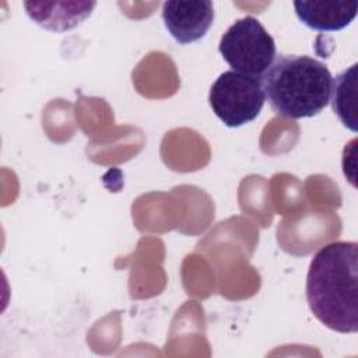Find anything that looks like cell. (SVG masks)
Instances as JSON below:
<instances>
[{
	"mask_svg": "<svg viewBox=\"0 0 358 358\" xmlns=\"http://www.w3.org/2000/svg\"><path fill=\"white\" fill-rule=\"evenodd\" d=\"M264 101L262 78L234 70L220 74L208 94L213 112L228 127H241L255 120Z\"/></svg>",
	"mask_w": 358,
	"mask_h": 358,
	"instance_id": "obj_4",
	"label": "cell"
},
{
	"mask_svg": "<svg viewBox=\"0 0 358 358\" xmlns=\"http://www.w3.org/2000/svg\"><path fill=\"white\" fill-rule=\"evenodd\" d=\"M262 81L273 110L284 117H312L330 102L331 73L310 56H275Z\"/></svg>",
	"mask_w": 358,
	"mask_h": 358,
	"instance_id": "obj_2",
	"label": "cell"
},
{
	"mask_svg": "<svg viewBox=\"0 0 358 358\" xmlns=\"http://www.w3.org/2000/svg\"><path fill=\"white\" fill-rule=\"evenodd\" d=\"M218 50L234 71L260 77L275 59V43L255 17L236 20L221 36Z\"/></svg>",
	"mask_w": 358,
	"mask_h": 358,
	"instance_id": "obj_3",
	"label": "cell"
},
{
	"mask_svg": "<svg viewBox=\"0 0 358 358\" xmlns=\"http://www.w3.org/2000/svg\"><path fill=\"white\" fill-rule=\"evenodd\" d=\"M357 67L354 63L350 69L340 73L333 81V110L341 123L352 131H357Z\"/></svg>",
	"mask_w": 358,
	"mask_h": 358,
	"instance_id": "obj_8",
	"label": "cell"
},
{
	"mask_svg": "<svg viewBox=\"0 0 358 358\" xmlns=\"http://www.w3.org/2000/svg\"><path fill=\"white\" fill-rule=\"evenodd\" d=\"M295 14L301 22L316 31H340L357 17L358 1L298 0L294 1Z\"/></svg>",
	"mask_w": 358,
	"mask_h": 358,
	"instance_id": "obj_7",
	"label": "cell"
},
{
	"mask_svg": "<svg viewBox=\"0 0 358 358\" xmlns=\"http://www.w3.org/2000/svg\"><path fill=\"white\" fill-rule=\"evenodd\" d=\"M95 1H25L24 7L27 14L39 27L55 31L66 32L76 28L87 20Z\"/></svg>",
	"mask_w": 358,
	"mask_h": 358,
	"instance_id": "obj_6",
	"label": "cell"
},
{
	"mask_svg": "<svg viewBox=\"0 0 358 358\" xmlns=\"http://www.w3.org/2000/svg\"><path fill=\"white\" fill-rule=\"evenodd\" d=\"M306 299L315 317L338 333L358 330V243L324 245L310 260Z\"/></svg>",
	"mask_w": 358,
	"mask_h": 358,
	"instance_id": "obj_1",
	"label": "cell"
},
{
	"mask_svg": "<svg viewBox=\"0 0 358 358\" xmlns=\"http://www.w3.org/2000/svg\"><path fill=\"white\" fill-rule=\"evenodd\" d=\"M162 20L173 39L187 45L201 39L214 20L211 1H165Z\"/></svg>",
	"mask_w": 358,
	"mask_h": 358,
	"instance_id": "obj_5",
	"label": "cell"
}]
</instances>
